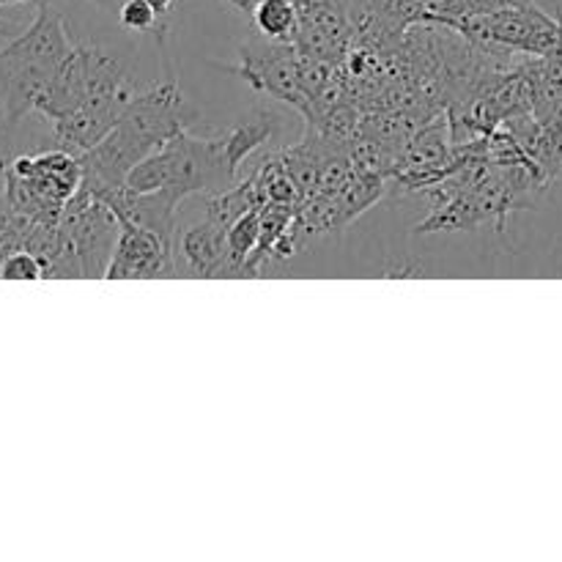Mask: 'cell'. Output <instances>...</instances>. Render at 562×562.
Here are the masks:
<instances>
[{"label": "cell", "mask_w": 562, "mask_h": 562, "mask_svg": "<svg viewBox=\"0 0 562 562\" xmlns=\"http://www.w3.org/2000/svg\"><path fill=\"white\" fill-rule=\"evenodd\" d=\"M198 121V110L187 102L179 80L168 71L157 86L137 91L119 124L93 148L80 154L82 187L91 192L126 184L137 162L157 151L170 137L181 135Z\"/></svg>", "instance_id": "6da1fadb"}, {"label": "cell", "mask_w": 562, "mask_h": 562, "mask_svg": "<svg viewBox=\"0 0 562 562\" xmlns=\"http://www.w3.org/2000/svg\"><path fill=\"white\" fill-rule=\"evenodd\" d=\"M71 49L75 42L53 3L42 5L31 27L0 47V119L9 130L36 110L38 97Z\"/></svg>", "instance_id": "7a4b0ae2"}, {"label": "cell", "mask_w": 562, "mask_h": 562, "mask_svg": "<svg viewBox=\"0 0 562 562\" xmlns=\"http://www.w3.org/2000/svg\"><path fill=\"white\" fill-rule=\"evenodd\" d=\"M231 184H236V170L231 168L220 137H192L190 130L170 137L126 176V187L132 190H162L179 201L195 192L214 195Z\"/></svg>", "instance_id": "3957f363"}, {"label": "cell", "mask_w": 562, "mask_h": 562, "mask_svg": "<svg viewBox=\"0 0 562 562\" xmlns=\"http://www.w3.org/2000/svg\"><path fill=\"white\" fill-rule=\"evenodd\" d=\"M220 69L241 77L256 91L267 93V97L278 99V102L291 104V108H296L307 119L311 99H307L305 88H302L300 49H296V44L274 42V38L258 33L256 38H250V42L239 47V64L220 66Z\"/></svg>", "instance_id": "277c9868"}, {"label": "cell", "mask_w": 562, "mask_h": 562, "mask_svg": "<svg viewBox=\"0 0 562 562\" xmlns=\"http://www.w3.org/2000/svg\"><path fill=\"white\" fill-rule=\"evenodd\" d=\"M60 228L75 241L82 278H104L121 234V223L113 209L80 184V190L64 203Z\"/></svg>", "instance_id": "5b68a950"}, {"label": "cell", "mask_w": 562, "mask_h": 562, "mask_svg": "<svg viewBox=\"0 0 562 562\" xmlns=\"http://www.w3.org/2000/svg\"><path fill=\"white\" fill-rule=\"evenodd\" d=\"M108 280L121 278H179L173 261V245L165 241L154 231L140 225H121L119 241H115L113 258L108 263Z\"/></svg>", "instance_id": "8992f818"}, {"label": "cell", "mask_w": 562, "mask_h": 562, "mask_svg": "<svg viewBox=\"0 0 562 562\" xmlns=\"http://www.w3.org/2000/svg\"><path fill=\"white\" fill-rule=\"evenodd\" d=\"M173 261L179 278H223L228 261V231L212 220L190 225L176 236Z\"/></svg>", "instance_id": "52a82bcc"}, {"label": "cell", "mask_w": 562, "mask_h": 562, "mask_svg": "<svg viewBox=\"0 0 562 562\" xmlns=\"http://www.w3.org/2000/svg\"><path fill=\"white\" fill-rule=\"evenodd\" d=\"M88 91V71H86V55H82V44H75L58 71L53 75L49 86L38 97L36 113H42L47 121H60L71 115L75 110L82 108Z\"/></svg>", "instance_id": "ba28073f"}, {"label": "cell", "mask_w": 562, "mask_h": 562, "mask_svg": "<svg viewBox=\"0 0 562 562\" xmlns=\"http://www.w3.org/2000/svg\"><path fill=\"white\" fill-rule=\"evenodd\" d=\"M278 115L261 110V113H252L250 119L239 121V124L228 126L225 132H220V143L225 148V157H228L231 168H239L247 157H250L256 148L267 146L272 140L274 130H278Z\"/></svg>", "instance_id": "9c48e42d"}, {"label": "cell", "mask_w": 562, "mask_h": 562, "mask_svg": "<svg viewBox=\"0 0 562 562\" xmlns=\"http://www.w3.org/2000/svg\"><path fill=\"white\" fill-rule=\"evenodd\" d=\"M250 16L261 36L294 44L296 31H300V3L296 0H258Z\"/></svg>", "instance_id": "30bf717a"}, {"label": "cell", "mask_w": 562, "mask_h": 562, "mask_svg": "<svg viewBox=\"0 0 562 562\" xmlns=\"http://www.w3.org/2000/svg\"><path fill=\"white\" fill-rule=\"evenodd\" d=\"M119 20L126 31L154 33L159 38V44L168 36V16H159L154 11V5L146 3V0H124L119 5Z\"/></svg>", "instance_id": "8fae6325"}, {"label": "cell", "mask_w": 562, "mask_h": 562, "mask_svg": "<svg viewBox=\"0 0 562 562\" xmlns=\"http://www.w3.org/2000/svg\"><path fill=\"white\" fill-rule=\"evenodd\" d=\"M0 278L3 280H42L44 278V263L36 252L31 250H14L11 256L3 258L0 263Z\"/></svg>", "instance_id": "7c38bea8"}, {"label": "cell", "mask_w": 562, "mask_h": 562, "mask_svg": "<svg viewBox=\"0 0 562 562\" xmlns=\"http://www.w3.org/2000/svg\"><path fill=\"white\" fill-rule=\"evenodd\" d=\"M146 3H151V5H154V11H157L159 16H168L170 11H173L176 0H146Z\"/></svg>", "instance_id": "4fadbf2b"}, {"label": "cell", "mask_w": 562, "mask_h": 562, "mask_svg": "<svg viewBox=\"0 0 562 562\" xmlns=\"http://www.w3.org/2000/svg\"><path fill=\"white\" fill-rule=\"evenodd\" d=\"M14 3H27V5H36V9H42V5H49L53 0H0V5H14Z\"/></svg>", "instance_id": "5bb4252c"}, {"label": "cell", "mask_w": 562, "mask_h": 562, "mask_svg": "<svg viewBox=\"0 0 562 562\" xmlns=\"http://www.w3.org/2000/svg\"><path fill=\"white\" fill-rule=\"evenodd\" d=\"M231 5H236V9H241V11H247V14H250L252 11V5L258 3V0H228Z\"/></svg>", "instance_id": "9a60e30c"}, {"label": "cell", "mask_w": 562, "mask_h": 562, "mask_svg": "<svg viewBox=\"0 0 562 562\" xmlns=\"http://www.w3.org/2000/svg\"><path fill=\"white\" fill-rule=\"evenodd\" d=\"M9 33H14V25H11V22L0 20V36H9Z\"/></svg>", "instance_id": "2e32d148"}]
</instances>
